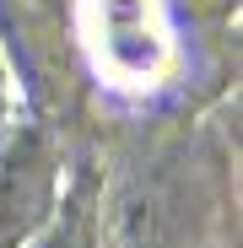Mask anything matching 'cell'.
Returning a JSON list of instances; mask_svg holds the SVG:
<instances>
[{"instance_id": "cell-2", "label": "cell", "mask_w": 243, "mask_h": 248, "mask_svg": "<svg viewBox=\"0 0 243 248\" xmlns=\"http://www.w3.org/2000/svg\"><path fill=\"white\" fill-rule=\"evenodd\" d=\"M0 108H6V97H0Z\"/></svg>"}, {"instance_id": "cell-1", "label": "cell", "mask_w": 243, "mask_h": 248, "mask_svg": "<svg viewBox=\"0 0 243 248\" xmlns=\"http://www.w3.org/2000/svg\"><path fill=\"white\" fill-rule=\"evenodd\" d=\"M44 248H92V227L81 216V205H70V216L54 221V232L44 237Z\"/></svg>"}]
</instances>
